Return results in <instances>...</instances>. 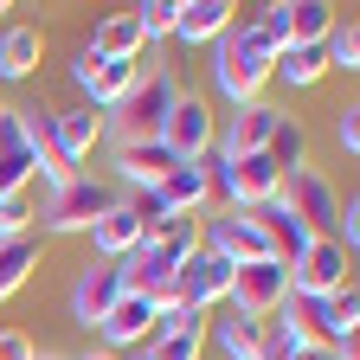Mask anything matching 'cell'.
Listing matches in <instances>:
<instances>
[{"instance_id":"4dcf8cb0","label":"cell","mask_w":360,"mask_h":360,"mask_svg":"<svg viewBox=\"0 0 360 360\" xmlns=\"http://www.w3.org/2000/svg\"><path fill=\"white\" fill-rule=\"evenodd\" d=\"M335 142H341L347 155L360 148V110H354V103H347V110H335Z\"/></svg>"},{"instance_id":"836d02e7","label":"cell","mask_w":360,"mask_h":360,"mask_svg":"<svg viewBox=\"0 0 360 360\" xmlns=\"http://www.w3.org/2000/svg\"><path fill=\"white\" fill-rule=\"evenodd\" d=\"M296 360H341V354H335V347H302Z\"/></svg>"},{"instance_id":"277c9868","label":"cell","mask_w":360,"mask_h":360,"mask_svg":"<svg viewBox=\"0 0 360 360\" xmlns=\"http://www.w3.org/2000/svg\"><path fill=\"white\" fill-rule=\"evenodd\" d=\"M232 270L238 264H225L219 251H187L180 257V270H174V283H167V302L161 309H187V315H206L212 302H225L232 296Z\"/></svg>"},{"instance_id":"ffe728a7","label":"cell","mask_w":360,"mask_h":360,"mask_svg":"<svg viewBox=\"0 0 360 360\" xmlns=\"http://www.w3.org/2000/svg\"><path fill=\"white\" fill-rule=\"evenodd\" d=\"M52 129H58V148L77 161V155H90V148H97L103 142V110H52Z\"/></svg>"},{"instance_id":"e0dca14e","label":"cell","mask_w":360,"mask_h":360,"mask_svg":"<svg viewBox=\"0 0 360 360\" xmlns=\"http://www.w3.org/2000/svg\"><path fill=\"white\" fill-rule=\"evenodd\" d=\"M39 58H45V32L39 26H7V32H0V84L32 77Z\"/></svg>"},{"instance_id":"e575fe53","label":"cell","mask_w":360,"mask_h":360,"mask_svg":"<svg viewBox=\"0 0 360 360\" xmlns=\"http://www.w3.org/2000/svg\"><path fill=\"white\" fill-rule=\"evenodd\" d=\"M32 360H71V354H32Z\"/></svg>"},{"instance_id":"83f0119b","label":"cell","mask_w":360,"mask_h":360,"mask_svg":"<svg viewBox=\"0 0 360 360\" xmlns=\"http://www.w3.org/2000/svg\"><path fill=\"white\" fill-rule=\"evenodd\" d=\"M257 315H225V322H212L206 335H219V347H225V360H251L257 354Z\"/></svg>"},{"instance_id":"30bf717a","label":"cell","mask_w":360,"mask_h":360,"mask_svg":"<svg viewBox=\"0 0 360 360\" xmlns=\"http://www.w3.org/2000/svg\"><path fill=\"white\" fill-rule=\"evenodd\" d=\"M290 290L302 296H341L347 290V251L335 238H315L296 264H290Z\"/></svg>"},{"instance_id":"d4e9b609","label":"cell","mask_w":360,"mask_h":360,"mask_svg":"<svg viewBox=\"0 0 360 360\" xmlns=\"http://www.w3.org/2000/svg\"><path fill=\"white\" fill-rule=\"evenodd\" d=\"M322 71H328L322 45H283V52L270 58V77H283V84H315Z\"/></svg>"},{"instance_id":"484cf974","label":"cell","mask_w":360,"mask_h":360,"mask_svg":"<svg viewBox=\"0 0 360 360\" xmlns=\"http://www.w3.org/2000/svg\"><path fill=\"white\" fill-rule=\"evenodd\" d=\"M302 347H309V341L283 322V309H277V315H264V328H257V354H251V360H296Z\"/></svg>"},{"instance_id":"f1b7e54d","label":"cell","mask_w":360,"mask_h":360,"mask_svg":"<svg viewBox=\"0 0 360 360\" xmlns=\"http://www.w3.org/2000/svg\"><path fill=\"white\" fill-rule=\"evenodd\" d=\"M322 58H328V71H360V26H354V13L328 26V39H322Z\"/></svg>"},{"instance_id":"8fae6325","label":"cell","mask_w":360,"mask_h":360,"mask_svg":"<svg viewBox=\"0 0 360 360\" xmlns=\"http://www.w3.org/2000/svg\"><path fill=\"white\" fill-rule=\"evenodd\" d=\"M122 296H129V290H122V270H116V264H90V270H77V283H71V322L97 328Z\"/></svg>"},{"instance_id":"8992f818","label":"cell","mask_w":360,"mask_h":360,"mask_svg":"<svg viewBox=\"0 0 360 360\" xmlns=\"http://www.w3.org/2000/svg\"><path fill=\"white\" fill-rule=\"evenodd\" d=\"M116 200H122V193L110 187V180H90V174H77L71 187H58V193H52V206L39 212V225H45V232H90V225H97V219H103Z\"/></svg>"},{"instance_id":"9a60e30c","label":"cell","mask_w":360,"mask_h":360,"mask_svg":"<svg viewBox=\"0 0 360 360\" xmlns=\"http://www.w3.org/2000/svg\"><path fill=\"white\" fill-rule=\"evenodd\" d=\"M232 20H238V7H232V0H187V7H174V39L206 45V39H219Z\"/></svg>"},{"instance_id":"603a6c76","label":"cell","mask_w":360,"mask_h":360,"mask_svg":"<svg viewBox=\"0 0 360 360\" xmlns=\"http://www.w3.org/2000/svg\"><path fill=\"white\" fill-rule=\"evenodd\" d=\"M32 270H39V238H32V232H20V238L0 245V302H7Z\"/></svg>"},{"instance_id":"2e32d148","label":"cell","mask_w":360,"mask_h":360,"mask_svg":"<svg viewBox=\"0 0 360 360\" xmlns=\"http://www.w3.org/2000/svg\"><path fill=\"white\" fill-rule=\"evenodd\" d=\"M167 167H174V148L167 142H129V148H116V174L129 180L135 193H142V187H161Z\"/></svg>"},{"instance_id":"7a4b0ae2","label":"cell","mask_w":360,"mask_h":360,"mask_svg":"<svg viewBox=\"0 0 360 360\" xmlns=\"http://www.w3.org/2000/svg\"><path fill=\"white\" fill-rule=\"evenodd\" d=\"M200 251V212H180L167 225V238H142L116 270H122V290L129 296H148V302H167V283H174V270L180 257Z\"/></svg>"},{"instance_id":"ac0fdd59","label":"cell","mask_w":360,"mask_h":360,"mask_svg":"<svg viewBox=\"0 0 360 360\" xmlns=\"http://www.w3.org/2000/svg\"><path fill=\"white\" fill-rule=\"evenodd\" d=\"M90 245L103 251V264H122V257H129L135 245H142V225H135V212H129V206L116 200V206H110V212H103L97 225H90Z\"/></svg>"},{"instance_id":"7402d4cb","label":"cell","mask_w":360,"mask_h":360,"mask_svg":"<svg viewBox=\"0 0 360 360\" xmlns=\"http://www.w3.org/2000/svg\"><path fill=\"white\" fill-rule=\"evenodd\" d=\"M90 52L97 58H142L148 39H142V26H135V13H110L97 26V39H90Z\"/></svg>"},{"instance_id":"5b68a950","label":"cell","mask_w":360,"mask_h":360,"mask_svg":"<svg viewBox=\"0 0 360 360\" xmlns=\"http://www.w3.org/2000/svg\"><path fill=\"white\" fill-rule=\"evenodd\" d=\"M277 200L296 212V225H302L309 238H335V225H341V193H335L328 174H315V167L283 174V193H277Z\"/></svg>"},{"instance_id":"6da1fadb","label":"cell","mask_w":360,"mask_h":360,"mask_svg":"<svg viewBox=\"0 0 360 360\" xmlns=\"http://www.w3.org/2000/svg\"><path fill=\"white\" fill-rule=\"evenodd\" d=\"M270 39L257 32V20H232L219 39H212V84L225 90L232 103H257V90L270 84Z\"/></svg>"},{"instance_id":"44dd1931","label":"cell","mask_w":360,"mask_h":360,"mask_svg":"<svg viewBox=\"0 0 360 360\" xmlns=\"http://www.w3.org/2000/svg\"><path fill=\"white\" fill-rule=\"evenodd\" d=\"M264 155L277 161V174H296V167H309V129H302V116H277V129H270V142H264Z\"/></svg>"},{"instance_id":"9c48e42d","label":"cell","mask_w":360,"mask_h":360,"mask_svg":"<svg viewBox=\"0 0 360 360\" xmlns=\"http://www.w3.org/2000/svg\"><path fill=\"white\" fill-rule=\"evenodd\" d=\"M161 142L174 148V161H200V155H212V142H219V122H212V110H206L200 97L180 90L174 110H167V122H161Z\"/></svg>"},{"instance_id":"1f68e13d","label":"cell","mask_w":360,"mask_h":360,"mask_svg":"<svg viewBox=\"0 0 360 360\" xmlns=\"http://www.w3.org/2000/svg\"><path fill=\"white\" fill-rule=\"evenodd\" d=\"M32 354H39V347H32L20 328H0V360H32Z\"/></svg>"},{"instance_id":"f546056e","label":"cell","mask_w":360,"mask_h":360,"mask_svg":"<svg viewBox=\"0 0 360 360\" xmlns=\"http://www.w3.org/2000/svg\"><path fill=\"white\" fill-rule=\"evenodd\" d=\"M135 26H142V39H174V0H142L135 7Z\"/></svg>"},{"instance_id":"ba28073f","label":"cell","mask_w":360,"mask_h":360,"mask_svg":"<svg viewBox=\"0 0 360 360\" xmlns=\"http://www.w3.org/2000/svg\"><path fill=\"white\" fill-rule=\"evenodd\" d=\"M283 322L309 341V347H354V322H341V309H335V296H302V290H290V302H283Z\"/></svg>"},{"instance_id":"d6986e66","label":"cell","mask_w":360,"mask_h":360,"mask_svg":"<svg viewBox=\"0 0 360 360\" xmlns=\"http://www.w3.org/2000/svg\"><path fill=\"white\" fill-rule=\"evenodd\" d=\"M135 84H142V58H103V71L84 84V97H90V110H116Z\"/></svg>"},{"instance_id":"3957f363","label":"cell","mask_w":360,"mask_h":360,"mask_svg":"<svg viewBox=\"0 0 360 360\" xmlns=\"http://www.w3.org/2000/svg\"><path fill=\"white\" fill-rule=\"evenodd\" d=\"M174 97H180V84L167 71H142V84H135L129 97L103 116V129L116 135V148H129V142H161V122H167Z\"/></svg>"},{"instance_id":"d6a6232c","label":"cell","mask_w":360,"mask_h":360,"mask_svg":"<svg viewBox=\"0 0 360 360\" xmlns=\"http://www.w3.org/2000/svg\"><path fill=\"white\" fill-rule=\"evenodd\" d=\"M71 71H77V84H90V77H97V71H103V58H97V52H90V45H84V52H77V65H71Z\"/></svg>"},{"instance_id":"4fadbf2b","label":"cell","mask_w":360,"mask_h":360,"mask_svg":"<svg viewBox=\"0 0 360 360\" xmlns=\"http://www.w3.org/2000/svg\"><path fill=\"white\" fill-rule=\"evenodd\" d=\"M277 103H238V116L225 122V135H219V155L225 161H238V155H264V142H270V129H277Z\"/></svg>"},{"instance_id":"7c38bea8","label":"cell","mask_w":360,"mask_h":360,"mask_svg":"<svg viewBox=\"0 0 360 360\" xmlns=\"http://www.w3.org/2000/svg\"><path fill=\"white\" fill-rule=\"evenodd\" d=\"M200 245L219 251L225 264H257V257H270V245H264V232L251 225V212H219V219H206Z\"/></svg>"},{"instance_id":"d590c367","label":"cell","mask_w":360,"mask_h":360,"mask_svg":"<svg viewBox=\"0 0 360 360\" xmlns=\"http://www.w3.org/2000/svg\"><path fill=\"white\" fill-rule=\"evenodd\" d=\"M84 360H116V354H84Z\"/></svg>"},{"instance_id":"5bb4252c","label":"cell","mask_w":360,"mask_h":360,"mask_svg":"<svg viewBox=\"0 0 360 360\" xmlns=\"http://www.w3.org/2000/svg\"><path fill=\"white\" fill-rule=\"evenodd\" d=\"M155 315H161V302H148V296H122L103 322H97V335L110 341V347H135V341H148L155 335Z\"/></svg>"},{"instance_id":"4316f807","label":"cell","mask_w":360,"mask_h":360,"mask_svg":"<svg viewBox=\"0 0 360 360\" xmlns=\"http://www.w3.org/2000/svg\"><path fill=\"white\" fill-rule=\"evenodd\" d=\"M122 206L135 212V225H142V238H167V225L180 219V212H174V206L161 200V187H142V193H129Z\"/></svg>"},{"instance_id":"52a82bcc","label":"cell","mask_w":360,"mask_h":360,"mask_svg":"<svg viewBox=\"0 0 360 360\" xmlns=\"http://www.w3.org/2000/svg\"><path fill=\"white\" fill-rule=\"evenodd\" d=\"M232 315H277L283 302H290V264L283 257H257V264H238L232 270Z\"/></svg>"},{"instance_id":"8d00e7d4","label":"cell","mask_w":360,"mask_h":360,"mask_svg":"<svg viewBox=\"0 0 360 360\" xmlns=\"http://www.w3.org/2000/svg\"><path fill=\"white\" fill-rule=\"evenodd\" d=\"M0 13H13V7H7V0H0Z\"/></svg>"},{"instance_id":"cb8c5ba5","label":"cell","mask_w":360,"mask_h":360,"mask_svg":"<svg viewBox=\"0 0 360 360\" xmlns=\"http://www.w3.org/2000/svg\"><path fill=\"white\" fill-rule=\"evenodd\" d=\"M335 20L341 7H328V0H290V45H322Z\"/></svg>"}]
</instances>
